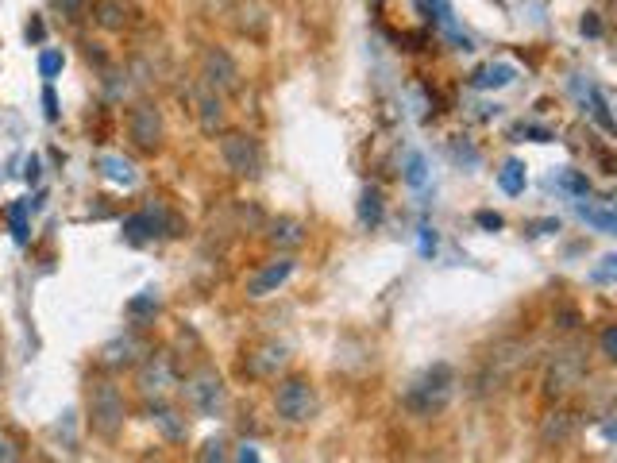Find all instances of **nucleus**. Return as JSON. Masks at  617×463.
<instances>
[{"mask_svg":"<svg viewBox=\"0 0 617 463\" xmlns=\"http://www.w3.org/2000/svg\"><path fill=\"white\" fill-rule=\"evenodd\" d=\"M166 209L162 205H151V209H143V213H132V217L124 220V240L128 244H147V240H155L159 232H166Z\"/></svg>","mask_w":617,"mask_h":463,"instance_id":"obj_12","label":"nucleus"},{"mask_svg":"<svg viewBox=\"0 0 617 463\" xmlns=\"http://www.w3.org/2000/svg\"><path fill=\"white\" fill-rule=\"evenodd\" d=\"M197 120H201V132H205V136L224 132V120H228L224 97L213 93V89H201V93H197Z\"/></svg>","mask_w":617,"mask_h":463,"instance_id":"obj_14","label":"nucleus"},{"mask_svg":"<svg viewBox=\"0 0 617 463\" xmlns=\"http://www.w3.org/2000/svg\"><path fill=\"white\" fill-rule=\"evenodd\" d=\"M201 85L205 89H213V93H240V66L232 62L228 51H220V47H209L205 55H201Z\"/></svg>","mask_w":617,"mask_h":463,"instance_id":"obj_7","label":"nucleus"},{"mask_svg":"<svg viewBox=\"0 0 617 463\" xmlns=\"http://www.w3.org/2000/svg\"><path fill=\"white\" fill-rule=\"evenodd\" d=\"M43 109H47V120H58V97H54L51 85L43 89Z\"/></svg>","mask_w":617,"mask_h":463,"instance_id":"obj_35","label":"nucleus"},{"mask_svg":"<svg viewBox=\"0 0 617 463\" xmlns=\"http://www.w3.org/2000/svg\"><path fill=\"white\" fill-rule=\"evenodd\" d=\"M583 375H587L583 355H575V352L556 355V363L548 367V379H544V394H548V398H564L567 390H575V386L583 382Z\"/></svg>","mask_w":617,"mask_h":463,"instance_id":"obj_9","label":"nucleus"},{"mask_svg":"<svg viewBox=\"0 0 617 463\" xmlns=\"http://www.w3.org/2000/svg\"><path fill=\"white\" fill-rule=\"evenodd\" d=\"M421 255H425V259H432V255H436V232H432L429 224L421 228Z\"/></svg>","mask_w":617,"mask_h":463,"instance_id":"obj_33","label":"nucleus"},{"mask_svg":"<svg viewBox=\"0 0 617 463\" xmlns=\"http://www.w3.org/2000/svg\"><path fill=\"white\" fill-rule=\"evenodd\" d=\"M62 4V12H81L85 8V0H58Z\"/></svg>","mask_w":617,"mask_h":463,"instance_id":"obj_41","label":"nucleus"},{"mask_svg":"<svg viewBox=\"0 0 617 463\" xmlns=\"http://www.w3.org/2000/svg\"><path fill=\"white\" fill-rule=\"evenodd\" d=\"M128 313H132V317H151V313H159V294H155V290H143L139 298L128 301Z\"/></svg>","mask_w":617,"mask_h":463,"instance_id":"obj_26","label":"nucleus"},{"mask_svg":"<svg viewBox=\"0 0 617 463\" xmlns=\"http://www.w3.org/2000/svg\"><path fill=\"white\" fill-rule=\"evenodd\" d=\"M286 348L278 344V340H270V344H263V348H255V352L247 355V375H255V379H274L282 367H286Z\"/></svg>","mask_w":617,"mask_h":463,"instance_id":"obj_13","label":"nucleus"},{"mask_svg":"<svg viewBox=\"0 0 617 463\" xmlns=\"http://www.w3.org/2000/svg\"><path fill=\"white\" fill-rule=\"evenodd\" d=\"M162 112L155 109V105H135L132 116H128V136H132V143L139 147V151H159L162 147Z\"/></svg>","mask_w":617,"mask_h":463,"instance_id":"obj_8","label":"nucleus"},{"mask_svg":"<svg viewBox=\"0 0 617 463\" xmlns=\"http://www.w3.org/2000/svg\"><path fill=\"white\" fill-rule=\"evenodd\" d=\"M27 39H43V24H39V20L27 24Z\"/></svg>","mask_w":617,"mask_h":463,"instance_id":"obj_42","label":"nucleus"},{"mask_svg":"<svg viewBox=\"0 0 617 463\" xmlns=\"http://www.w3.org/2000/svg\"><path fill=\"white\" fill-rule=\"evenodd\" d=\"M452 394H456V371L448 363H432L425 375H417V379L409 382L405 409L417 413V417H432V413H440V409L452 402Z\"/></svg>","mask_w":617,"mask_h":463,"instance_id":"obj_1","label":"nucleus"},{"mask_svg":"<svg viewBox=\"0 0 617 463\" xmlns=\"http://www.w3.org/2000/svg\"><path fill=\"white\" fill-rule=\"evenodd\" d=\"M220 159L236 178H259L263 174V151L247 132H224L220 139Z\"/></svg>","mask_w":617,"mask_h":463,"instance_id":"obj_5","label":"nucleus"},{"mask_svg":"<svg viewBox=\"0 0 617 463\" xmlns=\"http://www.w3.org/2000/svg\"><path fill=\"white\" fill-rule=\"evenodd\" d=\"M224 448H228V440H220V436H216V440H209V444H205V452H201L197 460H205V463L228 460V452H224Z\"/></svg>","mask_w":617,"mask_h":463,"instance_id":"obj_31","label":"nucleus"},{"mask_svg":"<svg viewBox=\"0 0 617 463\" xmlns=\"http://www.w3.org/2000/svg\"><path fill=\"white\" fill-rule=\"evenodd\" d=\"M575 433H579V421H575V413H567V409L548 413L544 425H540V440H544V444H567Z\"/></svg>","mask_w":617,"mask_h":463,"instance_id":"obj_17","label":"nucleus"},{"mask_svg":"<svg viewBox=\"0 0 617 463\" xmlns=\"http://www.w3.org/2000/svg\"><path fill=\"white\" fill-rule=\"evenodd\" d=\"M186 402L197 417H220L228 409V386L213 367H197L186 379Z\"/></svg>","mask_w":617,"mask_h":463,"instance_id":"obj_4","label":"nucleus"},{"mask_svg":"<svg viewBox=\"0 0 617 463\" xmlns=\"http://www.w3.org/2000/svg\"><path fill=\"white\" fill-rule=\"evenodd\" d=\"M479 224H483V228H490V232H498V228H502V217H498V213H490V209H483V213H479Z\"/></svg>","mask_w":617,"mask_h":463,"instance_id":"obj_36","label":"nucleus"},{"mask_svg":"<svg viewBox=\"0 0 617 463\" xmlns=\"http://www.w3.org/2000/svg\"><path fill=\"white\" fill-rule=\"evenodd\" d=\"M135 386H139V394L147 398V402H159L166 394H174L178 390V371H174V363H170V355H143L139 359V375H135Z\"/></svg>","mask_w":617,"mask_h":463,"instance_id":"obj_6","label":"nucleus"},{"mask_svg":"<svg viewBox=\"0 0 617 463\" xmlns=\"http://www.w3.org/2000/svg\"><path fill=\"white\" fill-rule=\"evenodd\" d=\"M101 166H105V178H112L116 186H132V182H135V166L128 163V159L105 155V159H101Z\"/></svg>","mask_w":617,"mask_h":463,"instance_id":"obj_23","label":"nucleus"},{"mask_svg":"<svg viewBox=\"0 0 617 463\" xmlns=\"http://www.w3.org/2000/svg\"><path fill=\"white\" fill-rule=\"evenodd\" d=\"M197 4H201L205 12H224V8L232 4V0H197Z\"/></svg>","mask_w":617,"mask_h":463,"instance_id":"obj_38","label":"nucleus"},{"mask_svg":"<svg viewBox=\"0 0 617 463\" xmlns=\"http://www.w3.org/2000/svg\"><path fill=\"white\" fill-rule=\"evenodd\" d=\"M614 267H617V259H614V255H606V259H602V267H598L591 278H594V282H610V278H614Z\"/></svg>","mask_w":617,"mask_h":463,"instance_id":"obj_34","label":"nucleus"},{"mask_svg":"<svg viewBox=\"0 0 617 463\" xmlns=\"http://www.w3.org/2000/svg\"><path fill=\"white\" fill-rule=\"evenodd\" d=\"M575 213L587 220L591 228H598L602 236H614L617 232V217L614 213H606V209H594V205H583V201H579V205H575Z\"/></svg>","mask_w":617,"mask_h":463,"instance_id":"obj_21","label":"nucleus"},{"mask_svg":"<svg viewBox=\"0 0 617 463\" xmlns=\"http://www.w3.org/2000/svg\"><path fill=\"white\" fill-rule=\"evenodd\" d=\"M93 20L105 31H124L128 28V8L120 0H97L93 4Z\"/></svg>","mask_w":617,"mask_h":463,"instance_id":"obj_18","label":"nucleus"},{"mask_svg":"<svg viewBox=\"0 0 617 463\" xmlns=\"http://www.w3.org/2000/svg\"><path fill=\"white\" fill-rule=\"evenodd\" d=\"M124 421H128L124 394L112 382H93L89 386V429L101 440H116L120 429H124Z\"/></svg>","mask_w":617,"mask_h":463,"instance_id":"obj_2","label":"nucleus"},{"mask_svg":"<svg viewBox=\"0 0 617 463\" xmlns=\"http://www.w3.org/2000/svg\"><path fill=\"white\" fill-rule=\"evenodd\" d=\"M12 460H20V440L0 425V463H12Z\"/></svg>","mask_w":617,"mask_h":463,"instance_id":"obj_29","label":"nucleus"},{"mask_svg":"<svg viewBox=\"0 0 617 463\" xmlns=\"http://www.w3.org/2000/svg\"><path fill=\"white\" fill-rule=\"evenodd\" d=\"M564 186L571 193H579V197H583V193H591V182H587L583 174H575V170H567V174H564Z\"/></svg>","mask_w":617,"mask_h":463,"instance_id":"obj_32","label":"nucleus"},{"mask_svg":"<svg viewBox=\"0 0 617 463\" xmlns=\"http://www.w3.org/2000/svg\"><path fill=\"white\" fill-rule=\"evenodd\" d=\"M147 413H151V425H159L166 440H186L189 436L186 417H182L178 409L166 406V398H159V402H147Z\"/></svg>","mask_w":617,"mask_h":463,"instance_id":"obj_15","label":"nucleus"},{"mask_svg":"<svg viewBox=\"0 0 617 463\" xmlns=\"http://www.w3.org/2000/svg\"><path fill=\"white\" fill-rule=\"evenodd\" d=\"M583 35H602V24H598V16H594V12L583 16Z\"/></svg>","mask_w":617,"mask_h":463,"instance_id":"obj_37","label":"nucleus"},{"mask_svg":"<svg viewBox=\"0 0 617 463\" xmlns=\"http://www.w3.org/2000/svg\"><path fill=\"white\" fill-rule=\"evenodd\" d=\"M294 259L290 255H278V259H270L263 271H255L247 278V298H270V294H278L286 282H290V274H294Z\"/></svg>","mask_w":617,"mask_h":463,"instance_id":"obj_10","label":"nucleus"},{"mask_svg":"<svg viewBox=\"0 0 617 463\" xmlns=\"http://www.w3.org/2000/svg\"><path fill=\"white\" fill-rule=\"evenodd\" d=\"M525 163L521 159H510V163L498 170V186H502V193H510V197H517V193H525Z\"/></svg>","mask_w":617,"mask_h":463,"instance_id":"obj_20","label":"nucleus"},{"mask_svg":"<svg viewBox=\"0 0 617 463\" xmlns=\"http://www.w3.org/2000/svg\"><path fill=\"white\" fill-rule=\"evenodd\" d=\"M274 413L286 425H309L317 413V390L309 379H282L274 386Z\"/></svg>","mask_w":617,"mask_h":463,"instance_id":"obj_3","label":"nucleus"},{"mask_svg":"<svg viewBox=\"0 0 617 463\" xmlns=\"http://www.w3.org/2000/svg\"><path fill=\"white\" fill-rule=\"evenodd\" d=\"M513 82V66H483L475 78H471V85L475 89H502V85Z\"/></svg>","mask_w":617,"mask_h":463,"instance_id":"obj_22","label":"nucleus"},{"mask_svg":"<svg viewBox=\"0 0 617 463\" xmlns=\"http://www.w3.org/2000/svg\"><path fill=\"white\" fill-rule=\"evenodd\" d=\"M425 178H429L425 155H421V151H409V159H405V182L417 190V186H425Z\"/></svg>","mask_w":617,"mask_h":463,"instance_id":"obj_25","label":"nucleus"},{"mask_svg":"<svg viewBox=\"0 0 617 463\" xmlns=\"http://www.w3.org/2000/svg\"><path fill=\"white\" fill-rule=\"evenodd\" d=\"M591 105H594V120L602 124V132H614V116H610V105H606V97H602V89H591Z\"/></svg>","mask_w":617,"mask_h":463,"instance_id":"obj_27","label":"nucleus"},{"mask_svg":"<svg viewBox=\"0 0 617 463\" xmlns=\"http://www.w3.org/2000/svg\"><path fill=\"white\" fill-rule=\"evenodd\" d=\"M27 182H39V159H27Z\"/></svg>","mask_w":617,"mask_h":463,"instance_id":"obj_40","label":"nucleus"},{"mask_svg":"<svg viewBox=\"0 0 617 463\" xmlns=\"http://www.w3.org/2000/svg\"><path fill=\"white\" fill-rule=\"evenodd\" d=\"M267 240L270 247H278V251H297V247L305 244V224L294 217H278L267 224Z\"/></svg>","mask_w":617,"mask_h":463,"instance_id":"obj_16","label":"nucleus"},{"mask_svg":"<svg viewBox=\"0 0 617 463\" xmlns=\"http://www.w3.org/2000/svg\"><path fill=\"white\" fill-rule=\"evenodd\" d=\"M236 460H247V463H259V452L251 448V444H243L240 452H236Z\"/></svg>","mask_w":617,"mask_h":463,"instance_id":"obj_39","label":"nucleus"},{"mask_svg":"<svg viewBox=\"0 0 617 463\" xmlns=\"http://www.w3.org/2000/svg\"><path fill=\"white\" fill-rule=\"evenodd\" d=\"M359 224L363 228H378L382 224V190L378 186H367L359 193Z\"/></svg>","mask_w":617,"mask_h":463,"instance_id":"obj_19","label":"nucleus"},{"mask_svg":"<svg viewBox=\"0 0 617 463\" xmlns=\"http://www.w3.org/2000/svg\"><path fill=\"white\" fill-rule=\"evenodd\" d=\"M147 355V344L128 332V336H116V340H108L105 348H101V367L108 371H128V367H139V359Z\"/></svg>","mask_w":617,"mask_h":463,"instance_id":"obj_11","label":"nucleus"},{"mask_svg":"<svg viewBox=\"0 0 617 463\" xmlns=\"http://www.w3.org/2000/svg\"><path fill=\"white\" fill-rule=\"evenodd\" d=\"M27 213H31V201H16V205H8V224H12V236H16V244H27Z\"/></svg>","mask_w":617,"mask_h":463,"instance_id":"obj_24","label":"nucleus"},{"mask_svg":"<svg viewBox=\"0 0 617 463\" xmlns=\"http://www.w3.org/2000/svg\"><path fill=\"white\" fill-rule=\"evenodd\" d=\"M62 62H66V58H62V51H43V55H39V74L51 82V78H58V74H62Z\"/></svg>","mask_w":617,"mask_h":463,"instance_id":"obj_28","label":"nucleus"},{"mask_svg":"<svg viewBox=\"0 0 617 463\" xmlns=\"http://www.w3.org/2000/svg\"><path fill=\"white\" fill-rule=\"evenodd\" d=\"M598 348H602V359H617V325H606L602 328V340H598Z\"/></svg>","mask_w":617,"mask_h":463,"instance_id":"obj_30","label":"nucleus"}]
</instances>
